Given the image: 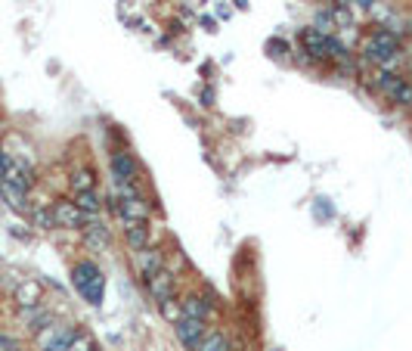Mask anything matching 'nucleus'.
<instances>
[{
    "label": "nucleus",
    "instance_id": "nucleus-1",
    "mask_svg": "<svg viewBox=\"0 0 412 351\" xmlns=\"http://www.w3.org/2000/svg\"><path fill=\"white\" fill-rule=\"evenodd\" d=\"M363 53H366V59H372L375 66H381L384 72H391V66L400 59V41L394 38L391 31L379 28V31H372V34L366 38Z\"/></svg>",
    "mask_w": 412,
    "mask_h": 351
},
{
    "label": "nucleus",
    "instance_id": "nucleus-2",
    "mask_svg": "<svg viewBox=\"0 0 412 351\" xmlns=\"http://www.w3.org/2000/svg\"><path fill=\"white\" fill-rule=\"evenodd\" d=\"M72 283H75V289H78V293L87 298L90 305H99L102 302V293H106V277H102V271L93 261H78V264H75Z\"/></svg>",
    "mask_w": 412,
    "mask_h": 351
},
{
    "label": "nucleus",
    "instance_id": "nucleus-3",
    "mask_svg": "<svg viewBox=\"0 0 412 351\" xmlns=\"http://www.w3.org/2000/svg\"><path fill=\"white\" fill-rule=\"evenodd\" d=\"M301 41H304L307 53L316 56V59H341V56H345V47H341L332 34H325L320 28H304Z\"/></svg>",
    "mask_w": 412,
    "mask_h": 351
},
{
    "label": "nucleus",
    "instance_id": "nucleus-4",
    "mask_svg": "<svg viewBox=\"0 0 412 351\" xmlns=\"http://www.w3.org/2000/svg\"><path fill=\"white\" fill-rule=\"evenodd\" d=\"M379 88L384 97H391L394 103H400V106H412V84L406 78H400L397 72H379Z\"/></svg>",
    "mask_w": 412,
    "mask_h": 351
},
{
    "label": "nucleus",
    "instance_id": "nucleus-5",
    "mask_svg": "<svg viewBox=\"0 0 412 351\" xmlns=\"http://www.w3.org/2000/svg\"><path fill=\"white\" fill-rule=\"evenodd\" d=\"M174 332H177V339H180V345H183L186 351H195L199 348V342L205 339V332H208V320H195V318H180L174 323Z\"/></svg>",
    "mask_w": 412,
    "mask_h": 351
},
{
    "label": "nucleus",
    "instance_id": "nucleus-6",
    "mask_svg": "<svg viewBox=\"0 0 412 351\" xmlns=\"http://www.w3.org/2000/svg\"><path fill=\"white\" fill-rule=\"evenodd\" d=\"M109 168H112V181H115V187H134L136 174H140L131 152H112Z\"/></svg>",
    "mask_w": 412,
    "mask_h": 351
},
{
    "label": "nucleus",
    "instance_id": "nucleus-7",
    "mask_svg": "<svg viewBox=\"0 0 412 351\" xmlns=\"http://www.w3.org/2000/svg\"><path fill=\"white\" fill-rule=\"evenodd\" d=\"M118 215L121 221H146V202L134 187H118Z\"/></svg>",
    "mask_w": 412,
    "mask_h": 351
},
{
    "label": "nucleus",
    "instance_id": "nucleus-8",
    "mask_svg": "<svg viewBox=\"0 0 412 351\" xmlns=\"http://www.w3.org/2000/svg\"><path fill=\"white\" fill-rule=\"evenodd\" d=\"M53 221H56V227H72V230H78V227H84L87 224V215L75 205L72 199H59V202H53Z\"/></svg>",
    "mask_w": 412,
    "mask_h": 351
},
{
    "label": "nucleus",
    "instance_id": "nucleus-9",
    "mask_svg": "<svg viewBox=\"0 0 412 351\" xmlns=\"http://www.w3.org/2000/svg\"><path fill=\"white\" fill-rule=\"evenodd\" d=\"M146 286H149V293L152 298H156L158 305H168V302H174V295H177V283H174V277L161 268L158 273H152V277H146Z\"/></svg>",
    "mask_w": 412,
    "mask_h": 351
},
{
    "label": "nucleus",
    "instance_id": "nucleus-10",
    "mask_svg": "<svg viewBox=\"0 0 412 351\" xmlns=\"http://www.w3.org/2000/svg\"><path fill=\"white\" fill-rule=\"evenodd\" d=\"M40 283L38 280H22L19 286H16V302H19V308H34L40 305Z\"/></svg>",
    "mask_w": 412,
    "mask_h": 351
},
{
    "label": "nucleus",
    "instance_id": "nucleus-11",
    "mask_svg": "<svg viewBox=\"0 0 412 351\" xmlns=\"http://www.w3.org/2000/svg\"><path fill=\"white\" fill-rule=\"evenodd\" d=\"M136 268H140V273L143 277H152V273H158L161 268H165V261H161V252H156V249H140L136 252Z\"/></svg>",
    "mask_w": 412,
    "mask_h": 351
},
{
    "label": "nucleus",
    "instance_id": "nucleus-12",
    "mask_svg": "<svg viewBox=\"0 0 412 351\" xmlns=\"http://www.w3.org/2000/svg\"><path fill=\"white\" fill-rule=\"evenodd\" d=\"M180 305H183V314H186V318H195V320H208L211 311H214V305L205 302L202 295H190V298H183Z\"/></svg>",
    "mask_w": 412,
    "mask_h": 351
},
{
    "label": "nucleus",
    "instance_id": "nucleus-13",
    "mask_svg": "<svg viewBox=\"0 0 412 351\" xmlns=\"http://www.w3.org/2000/svg\"><path fill=\"white\" fill-rule=\"evenodd\" d=\"M124 239L134 252L146 249V221H124Z\"/></svg>",
    "mask_w": 412,
    "mask_h": 351
},
{
    "label": "nucleus",
    "instance_id": "nucleus-14",
    "mask_svg": "<svg viewBox=\"0 0 412 351\" xmlns=\"http://www.w3.org/2000/svg\"><path fill=\"white\" fill-rule=\"evenodd\" d=\"M78 209L84 211L87 218H97L99 215V209H102V202H99V196L97 190H81V193H75V199H72Z\"/></svg>",
    "mask_w": 412,
    "mask_h": 351
},
{
    "label": "nucleus",
    "instance_id": "nucleus-15",
    "mask_svg": "<svg viewBox=\"0 0 412 351\" xmlns=\"http://www.w3.org/2000/svg\"><path fill=\"white\" fill-rule=\"evenodd\" d=\"M22 323H28V330H44L50 318H47V311L40 305H34V308H22Z\"/></svg>",
    "mask_w": 412,
    "mask_h": 351
},
{
    "label": "nucleus",
    "instance_id": "nucleus-16",
    "mask_svg": "<svg viewBox=\"0 0 412 351\" xmlns=\"http://www.w3.org/2000/svg\"><path fill=\"white\" fill-rule=\"evenodd\" d=\"M195 351H229V342H227V336H223V332H217V330H208Z\"/></svg>",
    "mask_w": 412,
    "mask_h": 351
},
{
    "label": "nucleus",
    "instance_id": "nucleus-17",
    "mask_svg": "<svg viewBox=\"0 0 412 351\" xmlns=\"http://www.w3.org/2000/svg\"><path fill=\"white\" fill-rule=\"evenodd\" d=\"M0 193H4V199L13 205V209H28V202H25V190H19V187H13V184H6V181H0Z\"/></svg>",
    "mask_w": 412,
    "mask_h": 351
},
{
    "label": "nucleus",
    "instance_id": "nucleus-18",
    "mask_svg": "<svg viewBox=\"0 0 412 351\" xmlns=\"http://www.w3.org/2000/svg\"><path fill=\"white\" fill-rule=\"evenodd\" d=\"M72 187H75V193H81V190H93V187H97V177H93V171L78 168V171L72 174Z\"/></svg>",
    "mask_w": 412,
    "mask_h": 351
},
{
    "label": "nucleus",
    "instance_id": "nucleus-19",
    "mask_svg": "<svg viewBox=\"0 0 412 351\" xmlns=\"http://www.w3.org/2000/svg\"><path fill=\"white\" fill-rule=\"evenodd\" d=\"M34 224H38L40 230H53L56 227L53 211H50V209H34Z\"/></svg>",
    "mask_w": 412,
    "mask_h": 351
},
{
    "label": "nucleus",
    "instance_id": "nucleus-20",
    "mask_svg": "<svg viewBox=\"0 0 412 351\" xmlns=\"http://www.w3.org/2000/svg\"><path fill=\"white\" fill-rule=\"evenodd\" d=\"M65 351H93V339L87 336V332H78V336L68 342Z\"/></svg>",
    "mask_w": 412,
    "mask_h": 351
},
{
    "label": "nucleus",
    "instance_id": "nucleus-21",
    "mask_svg": "<svg viewBox=\"0 0 412 351\" xmlns=\"http://www.w3.org/2000/svg\"><path fill=\"white\" fill-rule=\"evenodd\" d=\"M161 311L168 314V320H170V323H177L180 318H183V305H180V302H168V305H161Z\"/></svg>",
    "mask_w": 412,
    "mask_h": 351
},
{
    "label": "nucleus",
    "instance_id": "nucleus-22",
    "mask_svg": "<svg viewBox=\"0 0 412 351\" xmlns=\"http://www.w3.org/2000/svg\"><path fill=\"white\" fill-rule=\"evenodd\" d=\"M357 6H363V10H369V6H372V0H354Z\"/></svg>",
    "mask_w": 412,
    "mask_h": 351
},
{
    "label": "nucleus",
    "instance_id": "nucleus-23",
    "mask_svg": "<svg viewBox=\"0 0 412 351\" xmlns=\"http://www.w3.org/2000/svg\"><path fill=\"white\" fill-rule=\"evenodd\" d=\"M0 351H6V348H0Z\"/></svg>",
    "mask_w": 412,
    "mask_h": 351
}]
</instances>
